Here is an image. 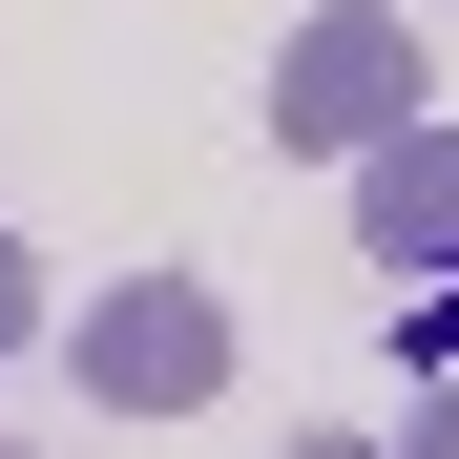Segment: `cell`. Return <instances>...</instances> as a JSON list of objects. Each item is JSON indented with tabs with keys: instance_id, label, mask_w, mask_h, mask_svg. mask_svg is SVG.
Returning <instances> with one entry per match:
<instances>
[{
	"instance_id": "6",
	"label": "cell",
	"mask_w": 459,
	"mask_h": 459,
	"mask_svg": "<svg viewBox=\"0 0 459 459\" xmlns=\"http://www.w3.org/2000/svg\"><path fill=\"white\" fill-rule=\"evenodd\" d=\"M397 459H459V376H418V418H397Z\"/></svg>"
},
{
	"instance_id": "2",
	"label": "cell",
	"mask_w": 459,
	"mask_h": 459,
	"mask_svg": "<svg viewBox=\"0 0 459 459\" xmlns=\"http://www.w3.org/2000/svg\"><path fill=\"white\" fill-rule=\"evenodd\" d=\"M63 376H84L105 418H188V397H230V292L209 272H105L84 314H63Z\"/></svg>"
},
{
	"instance_id": "5",
	"label": "cell",
	"mask_w": 459,
	"mask_h": 459,
	"mask_svg": "<svg viewBox=\"0 0 459 459\" xmlns=\"http://www.w3.org/2000/svg\"><path fill=\"white\" fill-rule=\"evenodd\" d=\"M397 376H459V272H418V355Z\"/></svg>"
},
{
	"instance_id": "4",
	"label": "cell",
	"mask_w": 459,
	"mask_h": 459,
	"mask_svg": "<svg viewBox=\"0 0 459 459\" xmlns=\"http://www.w3.org/2000/svg\"><path fill=\"white\" fill-rule=\"evenodd\" d=\"M22 334H42V251H22V209H0V376H22Z\"/></svg>"
},
{
	"instance_id": "1",
	"label": "cell",
	"mask_w": 459,
	"mask_h": 459,
	"mask_svg": "<svg viewBox=\"0 0 459 459\" xmlns=\"http://www.w3.org/2000/svg\"><path fill=\"white\" fill-rule=\"evenodd\" d=\"M397 126H438V42L397 0H314V22L272 42V146L292 168H376Z\"/></svg>"
},
{
	"instance_id": "7",
	"label": "cell",
	"mask_w": 459,
	"mask_h": 459,
	"mask_svg": "<svg viewBox=\"0 0 459 459\" xmlns=\"http://www.w3.org/2000/svg\"><path fill=\"white\" fill-rule=\"evenodd\" d=\"M272 459H397V438H272Z\"/></svg>"
},
{
	"instance_id": "8",
	"label": "cell",
	"mask_w": 459,
	"mask_h": 459,
	"mask_svg": "<svg viewBox=\"0 0 459 459\" xmlns=\"http://www.w3.org/2000/svg\"><path fill=\"white\" fill-rule=\"evenodd\" d=\"M0 459H22V438H0Z\"/></svg>"
},
{
	"instance_id": "3",
	"label": "cell",
	"mask_w": 459,
	"mask_h": 459,
	"mask_svg": "<svg viewBox=\"0 0 459 459\" xmlns=\"http://www.w3.org/2000/svg\"><path fill=\"white\" fill-rule=\"evenodd\" d=\"M355 251L376 272H459V126H397V146H376V168H355Z\"/></svg>"
}]
</instances>
